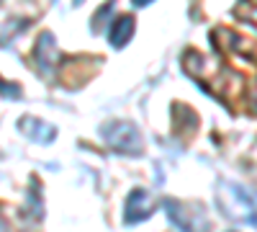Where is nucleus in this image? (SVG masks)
I'll list each match as a JSON object with an SVG mask.
<instances>
[{
  "label": "nucleus",
  "mask_w": 257,
  "mask_h": 232,
  "mask_svg": "<svg viewBox=\"0 0 257 232\" xmlns=\"http://www.w3.org/2000/svg\"><path fill=\"white\" fill-rule=\"evenodd\" d=\"M132 3H134L137 8H142V6H149V3H152V0H132Z\"/></svg>",
  "instance_id": "5"
},
{
  "label": "nucleus",
  "mask_w": 257,
  "mask_h": 232,
  "mask_svg": "<svg viewBox=\"0 0 257 232\" xmlns=\"http://www.w3.org/2000/svg\"><path fill=\"white\" fill-rule=\"evenodd\" d=\"M134 24H137V21H134L132 16H121V18H116L113 24H111V31H108L111 47H116V49L126 47V44H128V39L134 36Z\"/></svg>",
  "instance_id": "4"
},
{
  "label": "nucleus",
  "mask_w": 257,
  "mask_h": 232,
  "mask_svg": "<svg viewBox=\"0 0 257 232\" xmlns=\"http://www.w3.org/2000/svg\"><path fill=\"white\" fill-rule=\"evenodd\" d=\"M103 137L118 152H137V155L142 152V137H139V132L134 129V126L126 124V121L105 124L103 126Z\"/></svg>",
  "instance_id": "2"
},
{
  "label": "nucleus",
  "mask_w": 257,
  "mask_h": 232,
  "mask_svg": "<svg viewBox=\"0 0 257 232\" xmlns=\"http://www.w3.org/2000/svg\"><path fill=\"white\" fill-rule=\"evenodd\" d=\"M219 204H221L224 214L229 219L257 227V201H254V196L249 191H244L242 186L224 183L219 188Z\"/></svg>",
  "instance_id": "1"
},
{
  "label": "nucleus",
  "mask_w": 257,
  "mask_h": 232,
  "mask_svg": "<svg viewBox=\"0 0 257 232\" xmlns=\"http://www.w3.org/2000/svg\"><path fill=\"white\" fill-rule=\"evenodd\" d=\"M155 212V201L149 196V191L144 188H134L128 194V201H126V212H123V222L126 224H139L144 219H149Z\"/></svg>",
  "instance_id": "3"
},
{
  "label": "nucleus",
  "mask_w": 257,
  "mask_h": 232,
  "mask_svg": "<svg viewBox=\"0 0 257 232\" xmlns=\"http://www.w3.org/2000/svg\"><path fill=\"white\" fill-rule=\"evenodd\" d=\"M254 109H257V83H254Z\"/></svg>",
  "instance_id": "6"
}]
</instances>
